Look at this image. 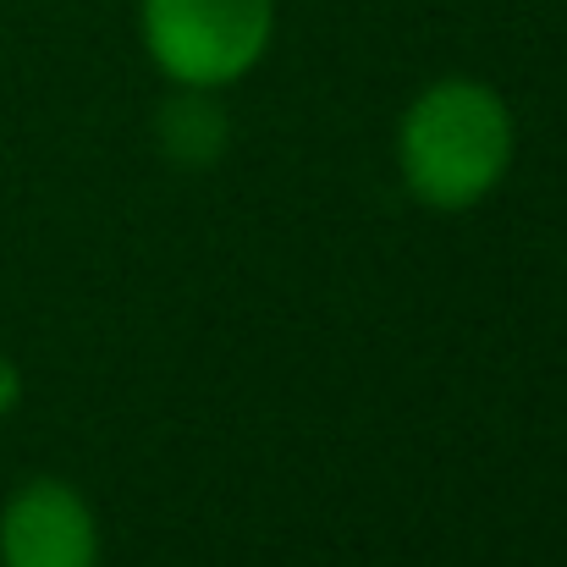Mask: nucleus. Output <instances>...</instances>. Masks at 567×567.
<instances>
[{"label": "nucleus", "instance_id": "1", "mask_svg": "<svg viewBox=\"0 0 567 567\" xmlns=\"http://www.w3.org/2000/svg\"><path fill=\"white\" fill-rule=\"evenodd\" d=\"M518 155L513 105L480 78H435L396 122V172L413 204L463 215L507 183Z\"/></svg>", "mask_w": 567, "mask_h": 567}, {"label": "nucleus", "instance_id": "2", "mask_svg": "<svg viewBox=\"0 0 567 567\" xmlns=\"http://www.w3.org/2000/svg\"><path fill=\"white\" fill-rule=\"evenodd\" d=\"M138 39L166 83L231 89L265 61L276 0H138Z\"/></svg>", "mask_w": 567, "mask_h": 567}, {"label": "nucleus", "instance_id": "3", "mask_svg": "<svg viewBox=\"0 0 567 567\" xmlns=\"http://www.w3.org/2000/svg\"><path fill=\"white\" fill-rule=\"evenodd\" d=\"M0 567H100V518L66 480H28L0 507Z\"/></svg>", "mask_w": 567, "mask_h": 567}, {"label": "nucleus", "instance_id": "4", "mask_svg": "<svg viewBox=\"0 0 567 567\" xmlns=\"http://www.w3.org/2000/svg\"><path fill=\"white\" fill-rule=\"evenodd\" d=\"M155 144L172 166L183 172H209L220 166L226 144H231V122L220 105V89H177L166 94V105L155 111Z\"/></svg>", "mask_w": 567, "mask_h": 567}, {"label": "nucleus", "instance_id": "5", "mask_svg": "<svg viewBox=\"0 0 567 567\" xmlns=\"http://www.w3.org/2000/svg\"><path fill=\"white\" fill-rule=\"evenodd\" d=\"M17 402H22V370H17V359L0 353V419H6Z\"/></svg>", "mask_w": 567, "mask_h": 567}]
</instances>
